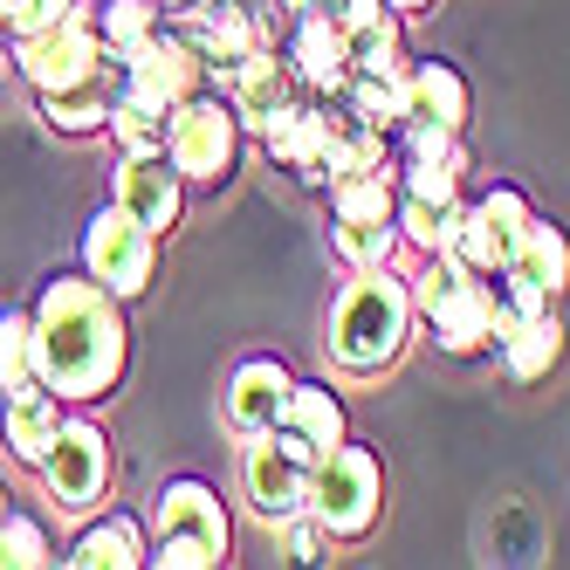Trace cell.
Listing matches in <instances>:
<instances>
[{"mask_svg": "<svg viewBox=\"0 0 570 570\" xmlns=\"http://www.w3.org/2000/svg\"><path fill=\"white\" fill-rule=\"evenodd\" d=\"M28 323H35V379L62 405H90L125 379V351H131L125 296H110L90 268L83 275H49Z\"/></svg>", "mask_w": 570, "mask_h": 570, "instance_id": "1", "label": "cell"}, {"mask_svg": "<svg viewBox=\"0 0 570 570\" xmlns=\"http://www.w3.org/2000/svg\"><path fill=\"white\" fill-rule=\"evenodd\" d=\"M413 337V282H399L392 262L385 268H357V282H344V296L331 303V357L344 372H385Z\"/></svg>", "mask_w": 570, "mask_h": 570, "instance_id": "2", "label": "cell"}, {"mask_svg": "<svg viewBox=\"0 0 570 570\" xmlns=\"http://www.w3.org/2000/svg\"><path fill=\"white\" fill-rule=\"evenodd\" d=\"M227 543H234V529L207 481L179 474L158 488V502H151V563L158 570H214L227 563Z\"/></svg>", "mask_w": 570, "mask_h": 570, "instance_id": "3", "label": "cell"}, {"mask_svg": "<svg viewBox=\"0 0 570 570\" xmlns=\"http://www.w3.org/2000/svg\"><path fill=\"white\" fill-rule=\"evenodd\" d=\"M413 316H426V331L446 357H474L488 344V275L461 268L454 255H433L413 275Z\"/></svg>", "mask_w": 570, "mask_h": 570, "instance_id": "4", "label": "cell"}, {"mask_svg": "<svg viewBox=\"0 0 570 570\" xmlns=\"http://www.w3.org/2000/svg\"><path fill=\"white\" fill-rule=\"evenodd\" d=\"M316 446L289 426H268L248 440V454H240V488H248V502L262 522H296L309 515V474H316Z\"/></svg>", "mask_w": 570, "mask_h": 570, "instance_id": "5", "label": "cell"}, {"mask_svg": "<svg viewBox=\"0 0 570 570\" xmlns=\"http://www.w3.org/2000/svg\"><path fill=\"white\" fill-rule=\"evenodd\" d=\"M379 502H385L379 454L337 440L331 454L316 461V474H309V515L323 522V537H364V529L379 522Z\"/></svg>", "mask_w": 570, "mask_h": 570, "instance_id": "6", "label": "cell"}, {"mask_svg": "<svg viewBox=\"0 0 570 570\" xmlns=\"http://www.w3.org/2000/svg\"><path fill=\"white\" fill-rule=\"evenodd\" d=\"M166 158L179 166L186 186H220L234 166H240V110L220 104V97H186L173 117H166Z\"/></svg>", "mask_w": 570, "mask_h": 570, "instance_id": "7", "label": "cell"}, {"mask_svg": "<svg viewBox=\"0 0 570 570\" xmlns=\"http://www.w3.org/2000/svg\"><path fill=\"white\" fill-rule=\"evenodd\" d=\"M35 474H42L49 502H56L62 515H90V509L104 502V488H110V440H104V426L62 420L56 440H49V454L35 461Z\"/></svg>", "mask_w": 570, "mask_h": 570, "instance_id": "8", "label": "cell"}, {"mask_svg": "<svg viewBox=\"0 0 570 570\" xmlns=\"http://www.w3.org/2000/svg\"><path fill=\"white\" fill-rule=\"evenodd\" d=\"M110 62H117V76H125V97L166 110V117H173L186 97L207 90V56H199L193 42H179V35H166V28L145 35L131 56H110Z\"/></svg>", "mask_w": 570, "mask_h": 570, "instance_id": "9", "label": "cell"}, {"mask_svg": "<svg viewBox=\"0 0 570 570\" xmlns=\"http://www.w3.org/2000/svg\"><path fill=\"white\" fill-rule=\"evenodd\" d=\"M151 262H158V234L145 220H131L125 207H104L90 227H83V268L104 282L110 296H145L151 282Z\"/></svg>", "mask_w": 570, "mask_h": 570, "instance_id": "10", "label": "cell"}, {"mask_svg": "<svg viewBox=\"0 0 570 570\" xmlns=\"http://www.w3.org/2000/svg\"><path fill=\"white\" fill-rule=\"evenodd\" d=\"M110 56H104V35H97L90 8L42 28V35H14V69L28 76V90H62V83H76V76H90Z\"/></svg>", "mask_w": 570, "mask_h": 570, "instance_id": "11", "label": "cell"}, {"mask_svg": "<svg viewBox=\"0 0 570 570\" xmlns=\"http://www.w3.org/2000/svg\"><path fill=\"white\" fill-rule=\"evenodd\" d=\"M522 227H529V199L515 186H495V193H481L468 207V220H461V234H454L446 255H454L461 268H474V275H495V268H509Z\"/></svg>", "mask_w": 570, "mask_h": 570, "instance_id": "12", "label": "cell"}, {"mask_svg": "<svg viewBox=\"0 0 570 570\" xmlns=\"http://www.w3.org/2000/svg\"><path fill=\"white\" fill-rule=\"evenodd\" d=\"M117 207L131 220H145L151 234H173L179 214H186V179L166 151H125V166H117Z\"/></svg>", "mask_w": 570, "mask_h": 570, "instance_id": "13", "label": "cell"}, {"mask_svg": "<svg viewBox=\"0 0 570 570\" xmlns=\"http://www.w3.org/2000/svg\"><path fill=\"white\" fill-rule=\"evenodd\" d=\"M289 372H282L275 357H248V364H234V379H227V426L240 440H255L268 426H282V405H289Z\"/></svg>", "mask_w": 570, "mask_h": 570, "instance_id": "14", "label": "cell"}, {"mask_svg": "<svg viewBox=\"0 0 570 570\" xmlns=\"http://www.w3.org/2000/svg\"><path fill=\"white\" fill-rule=\"evenodd\" d=\"M117 90H125V76H117V62H104L90 76H76V83H62V90H35V104H42V125L49 131L83 138V131H104L110 125Z\"/></svg>", "mask_w": 570, "mask_h": 570, "instance_id": "15", "label": "cell"}, {"mask_svg": "<svg viewBox=\"0 0 570 570\" xmlns=\"http://www.w3.org/2000/svg\"><path fill=\"white\" fill-rule=\"evenodd\" d=\"M262 138H268V151H275L289 173H303V179H331V117H323V110L282 104L268 125H262Z\"/></svg>", "mask_w": 570, "mask_h": 570, "instance_id": "16", "label": "cell"}, {"mask_svg": "<svg viewBox=\"0 0 570 570\" xmlns=\"http://www.w3.org/2000/svg\"><path fill=\"white\" fill-rule=\"evenodd\" d=\"M399 125H446V131H461L468 125V83H461V69L454 62L405 69V117H399Z\"/></svg>", "mask_w": 570, "mask_h": 570, "instance_id": "17", "label": "cell"}, {"mask_svg": "<svg viewBox=\"0 0 570 570\" xmlns=\"http://www.w3.org/2000/svg\"><path fill=\"white\" fill-rule=\"evenodd\" d=\"M289 62H296L303 83H316V90H344V83H351V35H344L331 14H303Z\"/></svg>", "mask_w": 570, "mask_h": 570, "instance_id": "18", "label": "cell"}, {"mask_svg": "<svg viewBox=\"0 0 570 570\" xmlns=\"http://www.w3.org/2000/svg\"><path fill=\"white\" fill-rule=\"evenodd\" d=\"M509 268H515L522 282H537L543 296H563V289H570V234H563L557 220H543V214H529V227H522V240H515Z\"/></svg>", "mask_w": 570, "mask_h": 570, "instance_id": "19", "label": "cell"}, {"mask_svg": "<svg viewBox=\"0 0 570 570\" xmlns=\"http://www.w3.org/2000/svg\"><path fill=\"white\" fill-rule=\"evenodd\" d=\"M62 563L69 570H138V563H151V550H145V537H138L131 515H97L83 537L69 543Z\"/></svg>", "mask_w": 570, "mask_h": 570, "instance_id": "20", "label": "cell"}, {"mask_svg": "<svg viewBox=\"0 0 570 570\" xmlns=\"http://www.w3.org/2000/svg\"><path fill=\"white\" fill-rule=\"evenodd\" d=\"M8 446H14V461H42L49 454V440H56V426H62V399L49 392V385H28V392H8Z\"/></svg>", "mask_w": 570, "mask_h": 570, "instance_id": "21", "label": "cell"}, {"mask_svg": "<svg viewBox=\"0 0 570 570\" xmlns=\"http://www.w3.org/2000/svg\"><path fill=\"white\" fill-rule=\"evenodd\" d=\"M227 76H234V110H240V125H268V117L289 104V69H282L268 49H248Z\"/></svg>", "mask_w": 570, "mask_h": 570, "instance_id": "22", "label": "cell"}, {"mask_svg": "<svg viewBox=\"0 0 570 570\" xmlns=\"http://www.w3.org/2000/svg\"><path fill=\"white\" fill-rule=\"evenodd\" d=\"M282 426L303 433V440L316 446V454H331V446L344 440V405L331 399V385L296 379V385H289V405H282Z\"/></svg>", "mask_w": 570, "mask_h": 570, "instance_id": "23", "label": "cell"}, {"mask_svg": "<svg viewBox=\"0 0 570 570\" xmlns=\"http://www.w3.org/2000/svg\"><path fill=\"white\" fill-rule=\"evenodd\" d=\"M557 357H563V323H557V309H537L529 323H515V331L502 337L509 379H543Z\"/></svg>", "mask_w": 570, "mask_h": 570, "instance_id": "24", "label": "cell"}, {"mask_svg": "<svg viewBox=\"0 0 570 570\" xmlns=\"http://www.w3.org/2000/svg\"><path fill=\"white\" fill-rule=\"evenodd\" d=\"M461 220H468L461 199H420V193L399 199V240H413V248H426V255H446V248H454Z\"/></svg>", "mask_w": 570, "mask_h": 570, "instance_id": "25", "label": "cell"}, {"mask_svg": "<svg viewBox=\"0 0 570 570\" xmlns=\"http://www.w3.org/2000/svg\"><path fill=\"white\" fill-rule=\"evenodd\" d=\"M344 173H385V125H372L357 110L331 125V179Z\"/></svg>", "mask_w": 570, "mask_h": 570, "instance_id": "26", "label": "cell"}, {"mask_svg": "<svg viewBox=\"0 0 570 570\" xmlns=\"http://www.w3.org/2000/svg\"><path fill=\"white\" fill-rule=\"evenodd\" d=\"M158 21H166V8H158V0H104V14H97L104 56H131L145 35H158Z\"/></svg>", "mask_w": 570, "mask_h": 570, "instance_id": "27", "label": "cell"}, {"mask_svg": "<svg viewBox=\"0 0 570 570\" xmlns=\"http://www.w3.org/2000/svg\"><path fill=\"white\" fill-rule=\"evenodd\" d=\"M331 248L351 262V268H385L399 255V214L392 220H337L331 227Z\"/></svg>", "mask_w": 570, "mask_h": 570, "instance_id": "28", "label": "cell"}, {"mask_svg": "<svg viewBox=\"0 0 570 570\" xmlns=\"http://www.w3.org/2000/svg\"><path fill=\"white\" fill-rule=\"evenodd\" d=\"M35 379V323L28 309H0V392H28Z\"/></svg>", "mask_w": 570, "mask_h": 570, "instance_id": "29", "label": "cell"}, {"mask_svg": "<svg viewBox=\"0 0 570 570\" xmlns=\"http://www.w3.org/2000/svg\"><path fill=\"white\" fill-rule=\"evenodd\" d=\"M331 214H337V220H392L399 199H392L385 173H344L337 193H331Z\"/></svg>", "mask_w": 570, "mask_h": 570, "instance_id": "30", "label": "cell"}, {"mask_svg": "<svg viewBox=\"0 0 570 570\" xmlns=\"http://www.w3.org/2000/svg\"><path fill=\"white\" fill-rule=\"evenodd\" d=\"M110 138H117V151H166V110H151V104H138V97L117 90V104H110Z\"/></svg>", "mask_w": 570, "mask_h": 570, "instance_id": "31", "label": "cell"}, {"mask_svg": "<svg viewBox=\"0 0 570 570\" xmlns=\"http://www.w3.org/2000/svg\"><path fill=\"white\" fill-rule=\"evenodd\" d=\"M199 56H207V62H240V56H248L255 49V21L248 14H240V8H220V0H214V14H207V28H199V42H193Z\"/></svg>", "mask_w": 570, "mask_h": 570, "instance_id": "32", "label": "cell"}, {"mask_svg": "<svg viewBox=\"0 0 570 570\" xmlns=\"http://www.w3.org/2000/svg\"><path fill=\"white\" fill-rule=\"evenodd\" d=\"M0 563L8 570H42V563H56V550H49V529L35 522V515H0Z\"/></svg>", "mask_w": 570, "mask_h": 570, "instance_id": "33", "label": "cell"}, {"mask_svg": "<svg viewBox=\"0 0 570 570\" xmlns=\"http://www.w3.org/2000/svg\"><path fill=\"white\" fill-rule=\"evenodd\" d=\"M351 104H357V117H372V125H399L405 117V69L399 76H351Z\"/></svg>", "mask_w": 570, "mask_h": 570, "instance_id": "34", "label": "cell"}, {"mask_svg": "<svg viewBox=\"0 0 570 570\" xmlns=\"http://www.w3.org/2000/svg\"><path fill=\"white\" fill-rule=\"evenodd\" d=\"M461 173H468V158H413L405 193H420V199H461Z\"/></svg>", "mask_w": 570, "mask_h": 570, "instance_id": "35", "label": "cell"}, {"mask_svg": "<svg viewBox=\"0 0 570 570\" xmlns=\"http://www.w3.org/2000/svg\"><path fill=\"white\" fill-rule=\"evenodd\" d=\"M90 0H21L14 8V21H8V35H42V28H56V21H69V14H83Z\"/></svg>", "mask_w": 570, "mask_h": 570, "instance_id": "36", "label": "cell"}, {"mask_svg": "<svg viewBox=\"0 0 570 570\" xmlns=\"http://www.w3.org/2000/svg\"><path fill=\"white\" fill-rule=\"evenodd\" d=\"M282 8H289V14L303 21V14H323V8H331V0H282Z\"/></svg>", "mask_w": 570, "mask_h": 570, "instance_id": "37", "label": "cell"}, {"mask_svg": "<svg viewBox=\"0 0 570 570\" xmlns=\"http://www.w3.org/2000/svg\"><path fill=\"white\" fill-rule=\"evenodd\" d=\"M385 8H399V14H420V8H426V0H385Z\"/></svg>", "mask_w": 570, "mask_h": 570, "instance_id": "38", "label": "cell"}, {"mask_svg": "<svg viewBox=\"0 0 570 570\" xmlns=\"http://www.w3.org/2000/svg\"><path fill=\"white\" fill-rule=\"evenodd\" d=\"M14 8H21V0H0V28H8V21H14Z\"/></svg>", "mask_w": 570, "mask_h": 570, "instance_id": "39", "label": "cell"}, {"mask_svg": "<svg viewBox=\"0 0 570 570\" xmlns=\"http://www.w3.org/2000/svg\"><path fill=\"white\" fill-rule=\"evenodd\" d=\"M158 8H166V14H173V8H199V0H158Z\"/></svg>", "mask_w": 570, "mask_h": 570, "instance_id": "40", "label": "cell"}, {"mask_svg": "<svg viewBox=\"0 0 570 570\" xmlns=\"http://www.w3.org/2000/svg\"><path fill=\"white\" fill-rule=\"evenodd\" d=\"M0 515H8V488H0Z\"/></svg>", "mask_w": 570, "mask_h": 570, "instance_id": "41", "label": "cell"}, {"mask_svg": "<svg viewBox=\"0 0 570 570\" xmlns=\"http://www.w3.org/2000/svg\"><path fill=\"white\" fill-rule=\"evenodd\" d=\"M0 35H8V28H0Z\"/></svg>", "mask_w": 570, "mask_h": 570, "instance_id": "42", "label": "cell"}]
</instances>
